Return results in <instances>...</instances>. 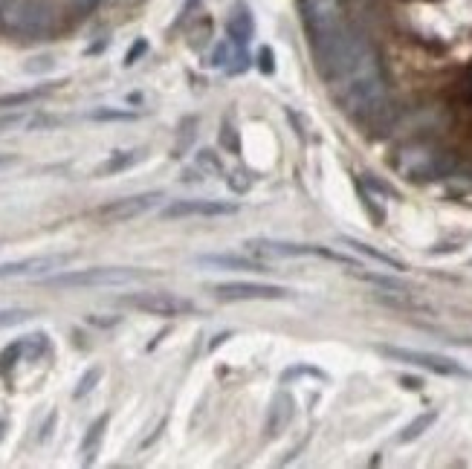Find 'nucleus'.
<instances>
[{"instance_id": "19", "label": "nucleus", "mask_w": 472, "mask_h": 469, "mask_svg": "<svg viewBox=\"0 0 472 469\" xmlns=\"http://www.w3.org/2000/svg\"><path fill=\"white\" fill-rule=\"evenodd\" d=\"M434 420H438V412H423L420 417H415V420L400 431V435H397V441H400V443H412V441H417Z\"/></svg>"}, {"instance_id": "10", "label": "nucleus", "mask_w": 472, "mask_h": 469, "mask_svg": "<svg viewBox=\"0 0 472 469\" xmlns=\"http://www.w3.org/2000/svg\"><path fill=\"white\" fill-rule=\"evenodd\" d=\"M238 214V203L226 200H206V197H189V200H174L163 209L165 221H183V218H226Z\"/></svg>"}, {"instance_id": "16", "label": "nucleus", "mask_w": 472, "mask_h": 469, "mask_svg": "<svg viewBox=\"0 0 472 469\" xmlns=\"http://www.w3.org/2000/svg\"><path fill=\"white\" fill-rule=\"evenodd\" d=\"M55 90V84H44V87H32V90H23V93H6L0 96V111H9V107H23V104H32L44 96H50Z\"/></svg>"}, {"instance_id": "11", "label": "nucleus", "mask_w": 472, "mask_h": 469, "mask_svg": "<svg viewBox=\"0 0 472 469\" xmlns=\"http://www.w3.org/2000/svg\"><path fill=\"white\" fill-rule=\"evenodd\" d=\"M160 200H163V192H145V194H133V197H122V200L107 203L96 214H99L101 224H128V221L142 218V214H148Z\"/></svg>"}, {"instance_id": "4", "label": "nucleus", "mask_w": 472, "mask_h": 469, "mask_svg": "<svg viewBox=\"0 0 472 469\" xmlns=\"http://www.w3.org/2000/svg\"><path fill=\"white\" fill-rule=\"evenodd\" d=\"M53 6L47 0H4L0 9V29L18 38H41L53 29Z\"/></svg>"}, {"instance_id": "6", "label": "nucleus", "mask_w": 472, "mask_h": 469, "mask_svg": "<svg viewBox=\"0 0 472 469\" xmlns=\"http://www.w3.org/2000/svg\"><path fill=\"white\" fill-rule=\"evenodd\" d=\"M209 293L221 302H278L293 296L287 287L261 284V281H221L209 284Z\"/></svg>"}, {"instance_id": "21", "label": "nucleus", "mask_w": 472, "mask_h": 469, "mask_svg": "<svg viewBox=\"0 0 472 469\" xmlns=\"http://www.w3.org/2000/svg\"><path fill=\"white\" fill-rule=\"evenodd\" d=\"M139 114H133V111H119V107H99V111H93L90 114V119H96V122H131V119H136Z\"/></svg>"}, {"instance_id": "38", "label": "nucleus", "mask_w": 472, "mask_h": 469, "mask_svg": "<svg viewBox=\"0 0 472 469\" xmlns=\"http://www.w3.org/2000/svg\"><path fill=\"white\" fill-rule=\"evenodd\" d=\"M197 6V0H186V9H194Z\"/></svg>"}, {"instance_id": "13", "label": "nucleus", "mask_w": 472, "mask_h": 469, "mask_svg": "<svg viewBox=\"0 0 472 469\" xmlns=\"http://www.w3.org/2000/svg\"><path fill=\"white\" fill-rule=\"evenodd\" d=\"M226 29H229V38L238 44V47H246L252 41V35H256V21H252V12L238 4L226 21Z\"/></svg>"}, {"instance_id": "30", "label": "nucleus", "mask_w": 472, "mask_h": 469, "mask_svg": "<svg viewBox=\"0 0 472 469\" xmlns=\"http://www.w3.org/2000/svg\"><path fill=\"white\" fill-rule=\"evenodd\" d=\"M258 67H261V73H264V76L275 73V55H273L270 47H261V50H258Z\"/></svg>"}, {"instance_id": "27", "label": "nucleus", "mask_w": 472, "mask_h": 469, "mask_svg": "<svg viewBox=\"0 0 472 469\" xmlns=\"http://www.w3.org/2000/svg\"><path fill=\"white\" fill-rule=\"evenodd\" d=\"M249 177H252V174H249L246 168H238V171H232V177H229V186H232L238 194H243V192H249V186H252Z\"/></svg>"}, {"instance_id": "22", "label": "nucleus", "mask_w": 472, "mask_h": 469, "mask_svg": "<svg viewBox=\"0 0 472 469\" xmlns=\"http://www.w3.org/2000/svg\"><path fill=\"white\" fill-rule=\"evenodd\" d=\"M238 44L235 41H224V44H217V50H214V55H212V64L214 67H232V61H238V55H241V50H235Z\"/></svg>"}, {"instance_id": "12", "label": "nucleus", "mask_w": 472, "mask_h": 469, "mask_svg": "<svg viewBox=\"0 0 472 469\" xmlns=\"http://www.w3.org/2000/svg\"><path fill=\"white\" fill-rule=\"evenodd\" d=\"M296 414V400H293V394H287V391H278L273 397V403H270V412H267V420H264V438L273 441L278 435H284L290 420H293Z\"/></svg>"}, {"instance_id": "7", "label": "nucleus", "mask_w": 472, "mask_h": 469, "mask_svg": "<svg viewBox=\"0 0 472 469\" xmlns=\"http://www.w3.org/2000/svg\"><path fill=\"white\" fill-rule=\"evenodd\" d=\"M249 252L256 255H267V258H299V255H322V258H331V261H339L345 267H353L359 270L356 261H351L342 252H334V249H324V246H307V243H287V241H267V238H256V241H246L243 243Z\"/></svg>"}, {"instance_id": "3", "label": "nucleus", "mask_w": 472, "mask_h": 469, "mask_svg": "<svg viewBox=\"0 0 472 469\" xmlns=\"http://www.w3.org/2000/svg\"><path fill=\"white\" fill-rule=\"evenodd\" d=\"M394 168L412 183H426V180H441L455 171V157L449 151H441L429 142H415L403 148L394 160Z\"/></svg>"}, {"instance_id": "34", "label": "nucleus", "mask_w": 472, "mask_h": 469, "mask_svg": "<svg viewBox=\"0 0 472 469\" xmlns=\"http://www.w3.org/2000/svg\"><path fill=\"white\" fill-rule=\"evenodd\" d=\"M18 165V154H0V171Z\"/></svg>"}, {"instance_id": "35", "label": "nucleus", "mask_w": 472, "mask_h": 469, "mask_svg": "<svg viewBox=\"0 0 472 469\" xmlns=\"http://www.w3.org/2000/svg\"><path fill=\"white\" fill-rule=\"evenodd\" d=\"M101 4V0H76V6L79 9H84V12H90V9H96Z\"/></svg>"}, {"instance_id": "17", "label": "nucleus", "mask_w": 472, "mask_h": 469, "mask_svg": "<svg viewBox=\"0 0 472 469\" xmlns=\"http://www.w3.org/2000/svg\"><path fill=\"white\" fill-rule=\"evenodd\" d=\"M342 243H345L348 249L359 252V255H366V258H371V261L383 264V267H391V270H403V264L397 261V258L385 255V252H380V249H374V246H368V243H362V241H356V238H342Z\"/></svg>"}, {"instance_id": "29", "label": "nucleus", "mask_w": 472, "mask_h": 469, "mask_svg": "<svg viewBox=\"0 0 472 469\" xmlns=\"http://www.w3.org/2000/svg\"><path fill=\"white\" fill-rule=\"evenodd\" d=\"M359 197H362V206H366V209H368V214H371V218H374V224L380 226V224L385 221V214H383V209H380V206L374 203V197H371L368 192H359Z\"/></svg>"}, {"instance_id": "2", "label": "nucleus", "mask_w": 472, "mask_h": 469, "mask_svg": "<svg viewBox=\"0 0 472 469\" xmlns=\"http://www.w3.org/2000/svg\"><path fill=\"white\" fill-rule=\"evenodd\" d=\"M302 18H304V26H307V38H310L313 55L324 53L351 29L345 23L339 0H302Z\"/></svg>"}, {"instance_id": "1", "label": "nucleus", "mask_w": 472, "mask_h": 469, "mask_svg": "<svg viewBox=\"0 0 472 469\" xmlns=\"http://www.w3.org/2000/svg\"><path fill=\"white\" fill-rule=\"evenodd\" d=\"M157 272L136 270V267H90V270H61L44 278V287L53 290H82V287H125L133 281H145Z\"/></svg>"}, {"instance_id": "37", "label": "nucleus", "mask_w": 472, "mask_h": 469, "mask_svg": "<svg viewBox=\"0 0 472 469\" xmlns=\"http://www.w3.org/2000/svg\"><path fill=\"white\" fill-rule=\"evenodd\" d=\"M6 429H9V420H6V417H0V441H4V435H6Z\"/></svg>"}, {"instance_id": "15", "label": "nucleus", "mask_w": 472, "mask_h": 469, "mask_svg": "<svg viewBox=\"0 0 472 469\" xmlns=\"http://www.w3.org/2000/svg\"><path fill=\"white\" fill-rule=\"evenodd\" d=\"M107 423H111V417L101 414V417L93 420V426L87 429V435H84V441H82V458H84V463H93V458H96V452H99V446H101V441H104Z\"/></svg>"}, {"instance_id": "24", "label": "nucleus", "mask_w": 472, "mask_h": 469, "mask_svg": "<svg viewBox=\"0 0 472 469\" xmlns=\"http://www.w3.org/2000/svg\"><path fill=\"white\" fill-rule=\"evenodd\" d=\"M44 351H47V336L44 333H35V336L23 339V356L26 359H38Z\"/></svg>"}, {"instance_id": "25", "label": "nucleus", "mask_w": 472, "mask_h": 469, "mask_svg": "<svg viewBox=\"0 0 472 469\" xmlns=\"http://www.w3.org/2000/svg\"><path fill=\"white\" fill-rule=\"evenodd\" d=\"M21 356H23V339H18L9 348H4V353H0V371H9Z\"/></svg>"}, {"instance_id": "14", "label": "nucleus", "mask_w": 472, "mask_h": 469, "mask_svg": "<svg viewBox=\"0 0 472 469\" xmlns=\"http://www.w3.org/2000/svg\"><path fill=\"white\" fill-rule=\"evenodd\" d=\"M200 267H209V270H246V272H264V264L261 261H252V258H243V255H197L194 258Z\"/></svg>"}, {"instance_id": "18", "label": "nucleus", "mask_w": 472, "mask_h": 469, "mask_svg": "<svg viewBox=\"0 0 472 469\" xmlns=\"http://www.w3.org/2000/svg\"><path fill=\"white\" fill-rule=\"evenodd\" d=\"M145 157V151H116V154H111V160H107L101 168H99V174H119V171H128V168H133L139 160Z\"/></svg>"}, {"instance_id": "31", "label": "nucleus", "mask_w": 472, "mask_h": 469, "mask_svg": "<svg viewBox=\"0 0 472 469\" xmlns=\"http://www.w3.org/2000/svg\"><path fill=\"white\" fill-rule=\"evenodd\" d=\"M145 53H148V41H145V38H139V41H136V44H133V47L128 50V55H125V67L136 64V61H139V58H142Z\"/></svg>"}, {"instance_id": "5", "label": "nucleus", "mask_w": 472, "mask_h": 469, "mask_svg": "<svg viewBox=\"0 0 472 469\" xmlns=\"http://www.w3.org/2000/svg\"><path fill=\"white\" fill-rule=\"evenodd\" d=\"M374 351L385 359H394V363H409L417 368H426L432 374L441 377H469V371L463 365H458L455 359L441 356V353H429V351H412V348H394V345H374Z\"/></svg>"}, {"instance_id": "9", "label": "nucleus", "mask_w": 472, "mask_h": 469, "mask_svg": "<svg viewBox=\"0 0 472 469\" xmlns=\"http://www.w3.org/2000/svg\"><path fill=\"white\" fill-rule=\"evenodd\" d=\"M72 258V252H53V255H32L21 261L0 264V278H44L50 272H61Z\"/></svg>"}, {"instance_id": "36", "label": "nucleus", "mask_w": 472, "mask_h": 469, "mask_svg": "<svg viewBox=\"0 0 472 469\" xmlns=\"http://www.w3.org/2000/svg\"><path fill=\"white\" fill-rule=\"evenodd\" d=\"M400 382H403V385H406V388H420V385H423V382H420V380H412V377H403V380H400Z\"/></svg>"}, {"instance_id": "33", "label": "nucleus", "mask_w": 472, "mask_h": 469, "mask_svg": "<svg viewBox=\"0 0 472 469\" xmlns=\"http://www.w3.org/2000/svg\"><path fill=\"white\" fill-rule=\"evenodd\" d=\"M366 186L368 189H374V192H380V194H388V197H397V192L388 186V183H383V180H377L374 174H366Z\"/></svg>"}, {"instance_id": "28", "label": "nucleus", "mask_w": 472, "mask_h": 469, "mask_svg": "<svg viewBox=\"0 0 472 469\" xmlns=\"http://www.w3.org/2000/svg\"><path fill=\"white\" fill-rule=\"evenodd\" d=\"M221 145L226 148V151H232V154H241V142H238V131L235 128H221Z\"/></svg>"}, {"instance_id": "32", "label": "nucleus", "mask_w": 472, "mask_h": 469, "mask_svg": "<svg viewBox=\"0 0 472 469\" xmlns=\"http://www.w3.org/2000/svg\"><path fill=\"white\" fill-rule=\"evenodd\" d=\"M304 374H313V377H319V380H328V377H324L322 371H316V368H290V371H284L281 374V382H290V380H296V377H304Z\"/></svg>"}, {"instance_id": "23", "label": "nucleus", "mask_w": 472, "mask_h": 469, "mask_svg": "<svg viewBox=\"0 0 472 469\" xmlns=\"http://www.w3.org/2000/svg\"><path fill=\"white\" fill-rule=\"evenodd\" d=\"M101 374H104V371H101L99 365H96V368H87V371H84V377L79 380L76 391H72V397H76V400H82V397H87V394L96 388V382L101 380Z\"/></svg>"}, {"instance_id": "8", "label": "nucleus", "mask_w": 472, "mask_h": 469, "mask_svg": "<svg viewBox=\"0 0 472 469\" xmlns=\"http://www.w3.org/2000/svg\"><path fill=\"white\" fill-rule=\"evenodd\" d=\"M125 307H133L139 313H148V316H189L197 310V304L180 293H165V290H157V293H131V296H122L119 299Z\"/></svg>"}, {"instance_id": "20", "label": "nucleus", "mask_w": 472, "mask_h": 469, "mask_svg": "<svg viewBox=\"0 0 472 469\" xmlns=\"http://www.w3.org/2000/svg\"><path fill=\"white\" fill-rule=\"evenodd\" d=\"M197 171L206 177H224V162L217 160L214 151L203 148V151H197Z\"/></svg>"}, {"instance_id": "26", "label": "nucleus", "mask_w": 472, "mask_h": 469, "mask_svg": "<svg viewBox=\"0 0 472 469\" xmlns=\"http://www.w3.org/2000/svg\"><path fill=\"white\" fill-rule=\"evenodd\" d=\"M32 316V310H23V307H6L0 310V328H12V324H21Z\"/></svg>"}]
</instances>
